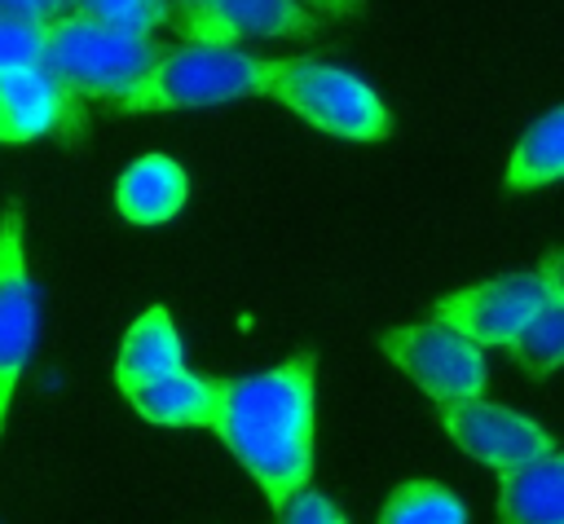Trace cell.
Segmentation results:
<instances>
[{
	"label": "cell",
	"mask_w": 564,
	"mask_h": 524,
	"mask_svg": "<svg viewBox=\"0 0 564 524\" xmlns=\"http://www.w3.org/2000/svg\"><path fill=\"white\" fill-rule=\"evenodd\" d=\"M441 427L467 458H476L494 471L524 467L555 449V436L542 423H533L529 414H516L507 405H494L485 396L441 401Z\"/></svg>",
	"instance_id": "cell-8"
},
{
	"label": "cell",
	"mask_w": 564,
	"mask_h": 524,
	"mask_svg": "<svg viewBox=\"0 0 564 524\" xmlns=\"http://www.w3.org/2000/svg\"><path fill=\"white\" fill-rule=\"evenodd\" d=\"M308 13H330V18H348L361 13V0H300Z\"/></svg>",
	"instance_id": "cell-22"
},
{
	"label": "cell",
	"mask_w": 564,
	"mask_h": 524,
	"mask_svg": "<svg viewBox=\"0 0 564 524\" xmlns=\"http://www.w3.org/2000/svg\"><path fill=\"white\" fill-rule=\"evenodd\" d=\"M40 44H44V22L0 18V70L40 66Z\"/></svg>",
	"instance_id": "cell-19"
},
{
	"label": "cell",
	"mask_w": 564,
	"mask_h": 524,
	"mask_svg": "<svg viewBox=\"0 0 564 524\" xmlns=\"http://www.w3.org/2000/svg\"><path fill=\"white\" fill-rule=\"evenodd\" d=\"M185 365V352H181V335H176V321L167 317L163 304L145 308L123 343H119V361H115V383L128 387L137 379H150V374H167V370H181Z\"/></svg>",
	"instance_id": "cell-14"
},
{
	"label": "cell",
	"mask_w": 564,
	"mask_h": 524,
	"mask_svg": "<svg viewBox=\"0 0 564 524\" xmlns=\"http://www.w3.org/2000/svg\"><path fill=\"white\" fill-rule=\"evenodd\" d=\"M555 277H564V264H560V251H546L538 269L502 273V277L441 295L432 304V321L458 330L476 348H507L516 339V330L533 317V308L542 304V295Z\"/></svg>",
	"instance_id": "cell-5"
},
{
	"label": "cell",
	"mask_w": 564,
	"mask_h": 524,
	"mask_svg": "<svg viewBox=\"0 0 564 524\" xmlns=\"http://www.w3.org/2000/svg\"><path fill=\"white\" fill-rule=\"evenodd\" d=\"M260 92L308 119L317 132L344 141H383L392 132V114L379 101V92L352 70H339L330 62H313V57L269 62Z\"/></svg>",
	"instance_id": "cell-4"
},
{
	"label": "cell",
	"mask_w": 564,
	"mask_h": 524,
	"mask_svg": "<svg viewBox=\"0 0 564 524\" xmlns=\"http://www.w3.org/2000/svg\"><path fill=\"white\" fill-rule=\"evenodd\" d=\"M185 44L234 48L238 40H304L317 35V13L300 0H189L172 9Z\"/></svg>",
	"instance_id": "cell-9"
},
{
	"label": "cell",
	"mask_w": 564,
	"mask_h": 524,
	"mask_svg": "<svg viewBox=\"0 0 564 524\" xmlns=\"http://www.w3.org/2000/svg\"><path fill=\"white\" fill-rule=\"evenodd\" d=\"M264 57H247L238 48H216V44H176L163 48V57L110 106L119 114H141V110H203V106H225L238 97H256L264 88Z\"/></svg>",
	"instance_id": "cell-3"
},
{
	"label": "cell",
	"mask_w": 564,
	"mask_h": 524,
	"mask_svg": "<svg viewBox=\"0 0 564 524\" xmlns=\"http://www.w3.org/2000/svg\"><path fill=\"white\" fill-rule=\"evenodd\" d=\"M383 357L392 365H401L436 405L441 401H463V396H480L489 365H485V348H476L471 339H463L458 330L441 326V321H410V326H392L379 339Z\"/></svg>",
	"instance_id": "cell-6"
},
{
	"label": "cell",
	"mask_w": 564,
	"mask_h": 524,
	"mask_svg": "<svg viewBox=\"0 0 564 524\" xmlns=\"http://www.w3.org/2000/svg\"><path fill=\"white\" fill-rule=\"evenodd\" d=\"M163 48L167 44H159L150 31H123V26H106L97 18L62 13V18L44 22L40 70H48L75 97L115 101L163 57Z\"/></svg>",
	"instance_id": "cell-2"
},
{
	"label": "cell",
	"mask_w": 564,
	"mask_h": 524,
	"mask_svg": "<svg viewBox=\"0 0 564 524\" xmlns=\"http://www.w3.org/2000/svg\"><path fill=\"white\" fill-rule=\"evenodd\" d=\"M189 176L176 159L167 154H141L137 163L123 167L115 185V207L132 225H163L185 207Z\"/></svg>",
	"instance_id": "cell-13"
},
{
	"label": "cell",
	"mask_w": 564,
	"mask_h": 524,
	"mask_svg": "<svg viewBox=\"0 0 564 524\" xmlns=\"http://www.w3.org/2000/svg\"><path fill=\"white\" fill-rule=\"evenodd\" d=\"M511 361L520 370H529L533 379H546L560 370L564 361V277H555L542 295V304L533 308V317L516 330V339L507 343Z\"/></svg>",
	"instance_id": "cell-16"
},
{
	"label": "cell",
	"mask_w": 564,
	"mask_h": 524,
	"mask_svg": "<svg viewBox=\"0 0 564 524\" xmlns=\"http://www.w3.org/2000/svg\"><path fill=\"white\" fill-rule=\"evenodd\" d=\"M35 330H40V295L26 269L22 207L9 203L0 216V432L13 405V392L22 383V370L31 361Z\"/></svg>",
	"instance_id": "cell-7"
},
{
	"label": "cell",
	"mask_w": 564,
	"mask_h": 524,
	"mask_svg": "<svg viewBox=\"0 0 564 524\" xmlns=\"http://www.w3.org/2000/svg\"><path fill=\"white\" fill-rule=\"evenodd\" d=\"M379 524H467V506L436 480H405L388 493Z\"/></svg>",
	"instance_id": "cell-17"
},
{
	"label": "cell",
	"mask_w": 564,
	"mask_h": 524,
	"mask_svg": "<svg viewBox=\"0 0 564 524\" xmlns=\"http://www.w3.org/2000/svg\"><path fill=\"white\" fill-rule=\"evenodd\" d=\"M119 392L145 423H159V427H212L220 414V379L194 374L185 365L137 379Z\"/></svg>",
	"instance_id": "cell-11"
},
{
	"label": "cell",
	"mask_w": 564,
	"mask_h": 524,
	"mask_svg": "<svg viewBox=\"0 0 564 524\" xmlns=\"http://www.w3.org/2000/svg\"><path fill=\"white\" fill-rule=\"evenodd\" d=\"M70 13V0H0V18H18V22H53Z\"/></svg>",
	"instance_id": "cell-21"
},
{
	"label": "cell",
	"mask_w": 564,
	"mask_h": 524,
	"mask_svg": "<svg viewBox=\"0 0 564 524\" xmlns=\"http://www.w3.org/2000/svg\"><path fill=\"white\" fill-rule=\"evenodd\" d=\"M70 13L123 31H159L172 22V0H70Z\"/></svg>",
	"instance_id": "cell-18"
},
{
	"label": "cell",
	"mask_w": 564,
	"mask_h": 524,
	"mask_svg": "<svg viewBox=\"0 0 564 524\" xmlns=\"http://www.w3.org/2000/svg\"><path fill=\"white\" fill-rule=\"evenodd\" d=\"M273 515H278V524H348V520L339 515V506H335L326 493L313 489V480L300 484Z\"/></svg>",
	"instance_id": "cell-20"
},
{
	"label": "cell",
	"mask_w": 564,
	"mask_h": 524,
	"mask_svg": "<svg viewBox=\"0 0 564 524\" xmlns=\"http://www.w3.org/2000/svg\"><path fill=\"white\" fill-rule=\"evenodd\" d=\"M564 176V110L551 106L538 123L524 128L507 159V189H542Z\"/></svg>",
	"instance_id": "cell-15"
},
{
	"label": "cell",
	"mask_w": 564,
	"mask_h": 524,
	"mask_svg": "<svg viewBox=\"0 0 564 524\" xmlns=\"http://www.w3.org/2000/svg\"><path fill=\"white\" fill-rule=\"evenodd\" d=\"M79 97L66 92L48 70L40 66H18L0 70V141H35L48 132H70L79 128Z\"/></svg>",
	"instance_id": "cell-10"
},
{
	"label": "cell",
	"mask_w": 564,
	"mask_h": 524,
	"mask_svg": "<svg viewBox=\"0 0 564 524\" xmlns=\"http://www.w3.org/2000/svg\"><path fill=\"white\" fill-rule=\"evenodd\" d=\"M212 432L251 471L264 502L278 511L313 480L317 440V352H295L273 370L220 379V414Z\"/></svg>",
	"instance_id": "cell-1"
},
{
	"label": "cell",
	"mask_w": 564,
	"mask_h": 524,
	"mask_svg": "<svg viewBox=\"0 0 564 524\" xmlns=\"http://www.w3.org/2000/svg\"><path fill=\"white\" fill-rule=\"evenodd\" d=\"M502 524H564V454L560 445L524 467L498 471Z\"/></svg>",
	"instance_id": "cell-12"
},
{
	"label": "cell",
	"mask_w": 564,
	"mask_h": 524,
	"mask_svg": "<svg viewBox=\"0 0 564 524\" xmlns=\"http://www.w3.org/2000/svg\"><path fill=\"white\" fill-rule=\"evenodd\" d=\"M181 4H189V0H172V9H181Z\"/></svg>",
	"instance_id": "cell-23"
}]
</instances>
